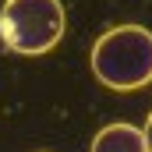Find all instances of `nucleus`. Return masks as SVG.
I'll return each instance as SVG.
<instances>
[{"label":"nucleus","instance_id":"3","mask_svg":"<svg viewBox=\"0 0 152 152\" xmlns=\"http://www.w3.org/2000/svg\"><path fill=\"white\" fill-rule=\"evenodd\" d=\"M92 152H149V149H145L142 127L117 120V124H106V127L92 138Z\"/></svg>","mask_w":152,"mask_h":152},{"label":"nucleus","instance_id":"1","mask_svg":"<svg viewBox=\"0 0 152 152\" xmlns=\"http://www.w3.org/2000/svg\"><path fill=\"white\" fill-rule=\"evenodd\" d=\"M92 75L113 92H134L152 81V32L145 25H117L92 46Z\"/></svg>","mask_w":152,"mask_h":152},{"label":"nucleus","instance_id":"4","mask_svg":"<svg viewBox=\"0 0 152 152\" xmlns=\"http://www.w3.org/2000/svg\"><path fill=\"white\" fill-rule=\"evenodd\" d=\"M142 134H145V149L152 152V113H149V120H145V127H142Z\"/></svg>","mask_w":152,"mask_h":152},{"label":"nucleus","instance_id":"2","mask_svg":"<svg viewBox=\"0 0 152 152\" xmlns=\"http://www.w3.org/2000/svg\"><path fill=\"white\" fill-rule=\"evenodd\" d=\"M67 32V11L60 0H7L0 11V39L21 57L50 53Z\"/></svg>","mask_w":152,"mask_h":152}]
</instances>
